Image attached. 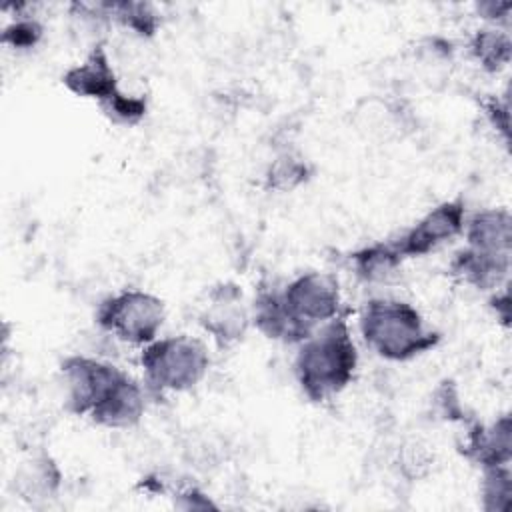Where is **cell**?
<instances>
[{"label":"cell","instance_id":"cell-1","mask_svg":"<svg viewBox=\"0 0 512 512\" xmlns=\"http://www.w3.org/2000/svg\"><path fill=\"white\" fill-rule=\"evenodd\" d=\"M356 366L358 350L348 322L344 316H336L300 342L294 374L308 400L324 402L352 382Z\"/></svg>","mask_w":512,"mask_h":512},{"label":"cell","instance_id":"cell-2","mask_svg":"<svg viewBox=\"0 0 512 512\" xmlns=\"http://www.w3.org/2000/svg\"><path fill=\"white\" fill-rule=\"evenodd\" d=\"M360 334L370 350L392 362L412 360L432 350L440 334L426 328L420 312L394 298H372L358 320Z\"/></svg>","mask_w":512,"mask_h":512},{"label":"cell","instance_id":"cell-3","mask_svg":"<svg viewBox=\"0 0 512 512\" xmlns=\"http://www.w3.org/2000/svg\"><path fill=\"white\" fill-rule=\"evenodd\" d=\"M144 382L154 392H186L200 384L210 368L208 348L200 338L178 334L142 346Z\"/></svg>","mask_w":512,"mask_h":512},{"label":"cell","instance_id":"cell-4","mask_svg":"<svg viewBox=\"0 0 512 512\" xmlns=\"http://www.w3.org/2000/svg\"><path fill=\"white\" fill-rule=\"evenodd\" d=\"M166 318L164 302L146 290H122L100 302L96 324L134 346H146L156 340Z\"/></svg>","mask_w":512,"mask_h":512},{"label":"cell","instance_id":"cell-5","mask_svg":"<svg viewBox=\"0 0 512 512\" xmlns=\"http://www.w3.org/2000/svg\"><path fill=\"white\" fill-rule=\"evenodd\" d=\"M280 300L290 320L306 338L318 326L340 316V288L336 278L326 272L296 276L280 290Z\"/></svg>","mask_w":512,"mask_h":512},{"label":"cell","instance_id":"cell-6","mask_svg":"<svg viewBox=\"0 0 512 512\" xmlns=\"http://www.w3.org/2000/svg\"><path fill=\"white\" fill-rule=\"evenodd\" d=\"M60 372L66 388V406L78 416H90L128 376L110 362L80 354L64 358Z\"/></svg>","mask_w":512,"mask_h":512},{"label":"cell","instance_id":"cell-7","mask_svg":"<svg viewBox=\"0 0 512 512\" xmlns=\"http://www.w3.org/2000/svg\"><path fill=\"white\" fill-rule=\"evenodd\" d=\"M466 224V206L460 198L440 202L430 208L414 226H410L398 240L392 244L402 258L424 256L444 242L462 234Z\"/></svg>","mask_w":512,"mask_h":512},{"label":"cell","instance_id":"cell-8","mask_svg":"<svg viewBox=\"0 0 512 512\" xmlns=\"http://www.w3.org/2000/svg\"><path fill=\"white\" fill-rule=\"evenodd\" d=\"M250 320V310L244 306L242 290L236 284L214 288L200 314V326L220 344L238 342L246 334Z\"/></svg>","mask_w":512,"mask_h":512},{"label":"cell","instance_id":"cell-9","mask_svg":"<svg viewBox=\"0 0 512 512\" xmlns=\"http://www.w3.org/2000/svg\"><path fill=\"white\" fill-rule=\"evenodd\" d=\"M462 232L470 250L496 260H510L512 216L506 208L478 210L466 220Z\"/></svg>","mask_w":512,"mask_h":512},{"label":"cell","instance_id":"cell-10","mask_svg":"<svg viewBox=\"0 0 512 512\" xmlns=\"http://www.w3.org/2000/svg\"><path fill=\"white\" fill-rule=\"evenodd\" d=\"M62 84L80 98H94L98 104L108 102L120 92L118 78L102 44L94 46L84 62L68 68Z\"/></svg>","mask_w":512,"mask_h":512},{"label":"cell","instance_id":"cell-11","mask_svg":"<svg viewBox=\"0 0 512 512\" xmlns=\"http://www.w3.org/2000/svg\"><path fill=\"white\" fill-rule=\"evenodd\" d=\"M510 416H500L494 424H474L464 442V454L480 464L482 468L504 466L510 462L512 440H510Z\"/></svg>","mask_w":512,"mask_h":512},{"label":"cell","instance_id":"cell-12","mask_svg":"<svg viewBox=\"0 0 512 512\" xmlns=\"http://www.w3.org/2000/svg\"><path fill=\"white\" fill-rule=\"evenodd\" d=\"M250 318L266 338L282 340L288 344H300L306 340V336L298 330V326L286 314L280 300V292L274 288L272 290L264 288L258 292L250 308Z\"/></svg>","mask_w":512,"mask_h":512},{"label":"cell","instance_id":"cell-13","mask_svg":"<svg viewBox=\"0 0 512 512\" xmlns=\"http://www.w3.org/2000/svg\"><path fill=\"white\" fill-rule=\"evenodd\" d=\"M450 274L478 290L496 288L510 270V260H496L482 256L468 246L458 250L448 266Z\"/></svg>","mask_w":512,"mask_h":512},{"label":"cell","instance_id":"cell-14","mask_svg":"<svg viewBox=\"0 0 512 512\" xmlns=\"http://www.w3.org/2000/svg\"><path fill=\"white\" fill-rule=\"evenodd\" d=\"M350 260L356 276L364 282H384L390 276H394V272L402 264V256L392 242L390 244L376 242V244L364 246L356 250L350 256Z\"/></svg>","mask_w":512,"mask_h":512},{"label":"cell","instance_id":"cell-15","mask_svg":"<svg viewBox=\"0 0 512 512\" xmlns=\"http://www.w3.org/2000/svg\"><path fill=\"white\" fill-rule=\"evenodd\" d=\"M14 480H16V488L22 494V498L36 502V500L52 496L58 490L60 470L48 456H40V458H32L30 462H26L18 470Z\"/></svg>","mask_w":512,"mask_h":512},{"label":"cell","instance_id":"cell-16","mask_svg":"<svg viewBox=\"0 0 512 512\" xmlns=\"http://www.w3.org/2000/svg\"><path fill=\"white\" fill-rule=\"evenodd\" d=\"M510 36L498 28H482L470 40V54L486 72H498L510 62Z\"/></svg>","mask_w":512,"mask_h":512},{"label":"cell","instance_id":"cell-17","mask_svg":"<svg viewBox=\"0 0 512 512\" xmlns=\"http://www.w3.org/2000/svg\"><path fill=\"white\" fill-rule=\"evenodd\" d=\"M98 8L104 16L118 20L124 28L142 38L154 36L160 26L158 12L146 2H102Z\"/></svg>","mask_w":512,"mask_h":512},{"label":"cell","instance_id":"cell-18","mask_svg":"<svg viewBox=\"0 0 512 512\" xmlns=\"http://www.w3.org/2000/svg\"><path fill=\"white\" fill-rule=\"evenodd\" d=\"M484 480H482V506L488 512H504L510 506V470L508 464L504 466H492L482 468Z\"/></svg>","mask_w":512,"mask_h":512},{"label":"cell","instance_id":"cell-19","mask_svg":"<svg viewBox=\"0 0 512 512\" xmlns=\"http://www.w3.org/2000/svg\"><path fill=\"white\" fill-rule=\"evenodd\" d=\"M306 180H308V164L294 154L278 156L266 172L268 188L280 190V192L294 190Z\"/></svg>","mask_w":512,"mask_h":512},{"label":"cell","instance_id":"cell-20","mask_svg":"<svg viewBox=\"0 0 512 512\" xmlns=\"http://www.w3.org/2000/svg\"><path fill=\"white\" fill-rule=\"evenodd\" d=\"M100 108L104 110V114L116 122V124H126L132 126L136 122H140L146 114V100L140 96H130L126 92H118L114 98H110L108 102L100 104Z\"/></svg>","mask_w":512,"mask_h":512},{"label":"cell","instance_id":"cell-21","mask_svg":"<svg viewBox=\"0 0 512 512\" xmlns=\"http://www.w3.org/2000/svg\"><path fill=\"white\" fill-rule=\"evenodd\" d=\"M42 24L36 18H16L12 24H8L2 32V42L16 48L26 50L34 48L42 38Z\"/></svg>","mask_w":512,"mask_h":512},{"label":"cell","instance_id":"cell-22","mask_svg":"<svg viewBox=\"0 0 512 512\" xmlns=\"http://www.w3.org/2000/svg\"><path fill=\"white\" fill-rule=\"evenodd\" d=\"M486 114H488V120L492 122L494 128H498L502 132L504 138H508V102L506 100H490L486 104Z\"/></svg>","mask_w":512,"mask_h":512},{"label":"cell","instance_id":"cell-23","mask_svg":"<svg viewBox=\"0 0 512 512\" xmlns=\"http://www.w3.org/2000/svg\"><path fill=\"white\" fill-rule=\"evenodd\" d=\"M476 8L482 14V18L492 20V22H502L508 18L512 4L510 2H484V4H478Z\"/></svg>","mask_w":512,"mask_h":512},{"label":"cell","instance_id":"cell-24","mask_svg":"<svg viewBox=\"0 0 512 512\" xmlns=\"http://www.w3.org/2000/svg\"><path fill=\"white\" fill-rule=\"evenodd\" d=\"M492 306H494L496 314L502 318V322L508 324V320H510V298H508L506 290L492 298Z\"/></svg>","mask_w":512,"mask_h":512}]
</instances>
